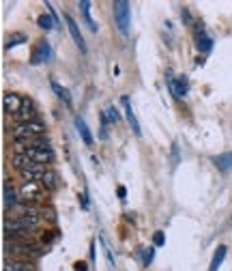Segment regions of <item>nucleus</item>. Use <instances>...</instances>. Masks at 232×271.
Returning a JSON list of instances; mask_svg holds the SVG:
<instances>
[{
    "label": "nucleus",
    "instance_id": "f257e3e1",
    "mask_svg": "<svg viewBox=\"0 0 232 271\" xmlns=\"http://www.w3.org/2000/svg\"><path fill=\"white\" fill-rule=\"evenodd\" d=\"M41 224V218L37 215H18L4 222V235H13V232H30Z\"/></svg>",
    "mask_w": 232,
    "mask_h": 271
},
{
    "label": "nucleus",
    "instance_id": "f03ea898",
    "mask_svg": "<svg viewBox=\"0 0 232 271\" xmlns=\"http://www.w3.org/2000/svg\"><path fill=\"white\" fill-rule=\"evenodd\" d=\"M114 9V20H116V26L121 30V35H129V26H131V4L127 0H116L112 4Z\"/></svg>",
    "mask_w": 232,
    "mask_h": 271
},
{
    "label": "nucleus",
    "instance_id": "7ed1b4c3",
    "mask_svg": "<svg viewBox=\"0 0 232 271\" xmlns=\"http://www.w3.org/2000/svg\"><path fill=\"white\" fill-rule=\"evenodd\" d=\"M47 127L43 121H28V123H18L13 127V138L21 140V138H39V136H45Z\"/></svg>",
    "mask_w": 232,
    "mask_h": 271
},
{
    "label": "nucleus",
    "instance_id": "20e7f679",
    "mask_svg": "<svg viewBox=\"0 0 232 271\" xmlns=\"http://www.w3.org/2000/svg\"><path fill=\"white\" fill-rule=\"evenodd\" d=\"M47 187L39 181H24L20 185V198L24 203H39V200L45 198Z\"/></svg>",
    "mask_w": 232,
    "mask_h": 271
},
{
    "label": "nucleus",
    "instance_id": "39448f33",
    "mask_svg": "<svg viewBox=\"0 0 232 271\" xmlns=\"http://www.w3.org/2000/svg\"><path fill=\"white\" fill-rule=\"evenodd\" d=\"M4 250H7L9 254H13V256L26 258V261H30V258H39L43 254L39 246H21V243H4Z\"/></svg>",
    "mask_w": 232,
    "mask_h": 271
},
{
    "label": "nucleus",
    "instance_id": "423d86ee",
    "mask_svg": "<svg viewBox=\"0 0 232 271\" xmlns=\"http://www.w3.org/2000/svg\"><path fill=\"white\" fill-rule=\"evenodd\" d=\"M168 89H170V93L174 95V99H183V97L190 93V82H187L185 75L172 78V73H168Z\"/></svg>",
    "mask_w": 232,
    "mask_h": 271
},
{
    "label": "nucleus",
    "instance_id": "0eeeda50",
    "mask_svg": "<svg viewBox=\"0 0 232 271\" xmlns=\"http://www.w3.org/2000/svg\"><path fill=\"white\" fill-rule=\"evenodd\" d=\"M18 155V153H15ZM21 155H28L35 164H41V166H45V164H52L54 161V151H52V146H41V149H28V151H24Z\"/></svg>",
    "mask_w": 232,
    "mask_h": 271
},
{
    "label": "nucleus",
    "instance_id": "6e6552de",
    "mask_svg": "<svg viewBox=\"0 0 232 271\" xmlns=\"http://www.w3.org/2000/svg\"><path fill=\"white\" fill-rule=\"evenodd\" d=\"M193 39H196V47L200 52H211L213 47V37L207 32V28H204L202 24H196V28H193Z\"/></svg>",
    "mask_w": 232,
    "mask_h": 271
},
{
    "label": "nucleus",
    "instance_id": "1a4fd4ad",
    "mask_svg": "<svg viewBox=\"0 0 232 271\" xmlns=\"http://www.w3.org/2000/svg\"><path fill=\"white\" fill-rule=\"evenodd\" d=\"M52 58V45L47 41H39L32 50L30 56V65H43V63H50Z\"/></svg>",
    "mask_w": 232,
    "mask_h": 271
},
{
    "label": "nucleus",
    "instance_id": "9d476101",
    "mask_svg": "<svg viewBox=\"0 0 232 271\" xmlns=\"http://www.w3.org/2000/svg\"><path fill=\"white\" fill-rule=\"evenodd\" d=\"M24 99H26V97H20V95H15V93H4V97H2L4 114L15 116L21 108H24Z\"/></svg>",
    "mask_w": 232,
    "mask_h": 271
},
{
    "label": "nucleus",
    "instance_id": "9b49d317",
    "mask_svg": "<svg viewBox=\"0 0 232 271\" xmlns=\"http://www.w3.org/2000/svg\"><path fill=\"white\" fill-rule=\"evenodd\" d=\"M64 22H67L69 35H71V39L75 41V45L80 47V52H84V54H86V41H84V35H82V30H80L78 22H75V20H73L69 13H64Z\"/></svg>",
    "mask_w": 232,
    "mask_h": 271
},
{
    "label": "nucleus",
    "instance_id": "f8f14e48",
    "mask_svg": "<svg viewBox=\"0 0 232 271\" xmlns=\"http://www.w3.org/2000/svg\"><path fill=\"white\" fill-rule=\"evenodd\" d=\"M121 101H123V108H125V116H127L129 125H131V132L136 134V136H142V129H140V123H138L136 114H133V108H131V101H129V97L123 95Z\"/></svg>",
    "mask_w": 232,
    "mask_h": 271
},
{
    "label": "nucleus",
    "instance_id": "ddd939ff",
    "mask_svg": "<svg viewBox=\"0 0 232 271\" xmlns=\"http://www.w3.org/2000/svg\"><path fill=\"white\" fill-rule=\"evenodd\" d=\"M73 123H75V129L80 132V136H82V140H84V144L86 146H93V142H95V138H93V134H90V129H88V125H86V121L82 116H75L73 118Z\"/></svg>",
    "mask_w": 232,
    "mask_h": 271
},
{
    "label": "nucleus",
    "instance_id": "4468645a",
    "mask_svg": "<svg viewBox=\"0 0 232 271\" xmlns=\"http://www.w3.org/2000/svg\"><path fill=\"white\" fill-rule=\"evenodd\" d=\"M213 164L217 166V170H222V172H232V151H230V153L215 155Z\"/></svg>",
    "mask_w": 232,
    "mask_h": 271
},
{
    "label": "nucleus",
    "instance_id": "2eb2a0df",
    "mask_svg": "<svg viewBox=\"0 0 232 271\" xmlns=\"http://www.w3.org/2000/svg\"><path fill=\"white\" fill-rule=\"evenodd\" d=\"M2 194H4V209H13L15 204H18V196H15V189L9 181H4Z\"/></svg>",
    "mask_w": 232,
    "mask_h": 271
},
{
    "label": "nucleus",
    "instance_id": "dca6fc26",
    "mask_svg": "<svg viewBox=\"0 0 232 271\" xmlns=\"http://www.w3.org/2000/svg\"><path fill=\"white\" fill-rule=\"evenodd\" d=\"M78 7L82 9V18L86 22V26H88V30H93V32L99 30V28H97V24L93 22V18H90V2H88V0H80Z\"/></svg>",
    "mask_w": 232,
    "mask_h": 271
},
{
    "label": "nucleus",
    "instance_id": "f3484780",
    "mask_svg": "<svg viewBox=\"0 0 232 271\" xmlns=\"http://www.w3.org/2000/svg\"><path fill=\"white\" fill-rule=\"evenodd\" d=\"M4 271H37V267L28 261H7Z\"/></svg>",
    "mask_w": 232,
    "mask_h": 271
},
{
    "label": "nucleus",
    "instance_id": "a211bd4d",
    "mask_svg": "<svg viewBox=\"0 0 232 271\" xmlns=\"http://www.w3.org/2000/svg\"><path fill=\"white\" fill-rule=\"evenodd\" d=\"M226 254H228V248H226V246H219L217 250H215V254H213V261H211V265H209V271H217L219 267H222Z\"/></svg>",
    "mask_w": 232,
    "mask_h": 271
},
{
    "label": "nucleus",
    "instance_id": "6ab92c4d",
    "mask_svg": "<svg viewBox=\"0 0 232 271\" xmlns=\"http://www.w3.org/2000/svg\"><path fill=\"white\" fill-rule=\"evenodd\" d=\"M52 89H54V93H56L64 101V106H71V93H69L64 86H61V84L56 82V80H52Z\"/></svg>",
    "mask_w": 232,
    "mask_h": 271
},
{
    "label": "nucleus",
    "instance_id": "aec40b11",
    "mask_svg": "<svg viewBox=\"0 0 232 271\" xmlns=\"http://www.w3.org/2000/svg\"><path fill=\"white\" fill-rule=\"evenodd\" d=\"M37 24H39V28H43V30H54V28H56V22L52 20L50 13H41L39 18H37Z\"/></svg>",
    "mask_w": 232,
    "mask_h": 271
},
{
    "label": "nucleus",
    "instance_id": "412c9836",
    "mask_svg": "<svg viewBox=\"0 0 232 271\" xmlns=\"http://www.w3.org/2000/svg\"><path fill=\"white\" fill-rule=\"evenodd\" d=\"M138 254H140V258H142V265H144V267H148V265L153 263V258H155V246L142 248V250H140Z\"/></svg>",
    "mask_w": 232,
    "mask_h": 271
},
{
    "label": "nucleus",
    "instance_id": "4be33fe9",
    "mask_svg": "<svg viewBox=\"0 0 232 271\" xmlns=\"http://www.w3.org/2000/svg\"><path fill=\"white\" fill-rule=\"evenodd\" d=\"M28 41V37L24 35V32H15V35H11L9 39H7V50H11V47H15V45H20V43H26Z\"/></svg>",
    "mask_w": 232,
    "mask_h": 271
},
{
    "label": "nucleus",
    "instance_id": "5701e85b",
    "mask_svg": "<svg viewBox=\"0 0 232 271\" xmlns=\"http://www.w3.org/2000/svg\"><path fill=\"white\" fill-rule=\"evenodd\" d=\"M105 116H107V121H110V123H118V121H121V114H118V110H116L114 106H107L105 108Z\"/></svg>",
    "mask_w": 232,
    "mask_h": 271
},
{
    "label": "nucleus",
    "instance_id": "b1692460",
    "mask_svg": "<svg viewBox=\"0 0 232 271\" xmlns=\"http://www.w3.org/2000/svg\"><path fill=\"white\" fill-rule=\"evenodd\" d=\"M179 166V144L172 142V170Z\"/></svg>",
    "mask_w": 232,
    "mask_h": 271
},
{
    "label": "nucleus",
    "instance_id": "393cba45",
    "mask_svg": "<svg viewBox=\"0 0 232 271\" xmlns=\"http://www.w3.org/2000/svg\"><path fill=\"white\" fill-rule=\"evenodd\" d=\"M153 243H155V248L164 246V243H166V235H164V232H161V230L155 232V235H153Z\"/></svg>",
    "mask_w": 232,
    "mask_h": 271
},
{
    "label": "nucleus",
    "instance_id": "a878e982",
    "mask_svg": "<svg viewBox=\"0 0 232 271\" xmlns=\"http://www.w3.org/2000/svg\"><path fill=\"white\" fill-rule=\"evenodd\" d=\"M181 20L185 22L187 26H191V15H190V9H183V11H181Z\"/></svg>",
    "mask_w": 232,
    "mask_h": 271
},
{
    "label": "nucleus",
    "instance_id": "bb28decb",
    "mask_svg": "<svg viewBox=\"0 0 232 271\" xmlns=\"http://www.w3.org/2000/svg\"><path fill=\"white\" fill-rule=\"evenodd\" d=\"M82 209L84 211H88L90 209V203H88V192L84 189V194H82Z\"/></svg>",
    "mask_w": 232,
    "mask_h": 271
},
{
    "label": "nucleus",
    "instance_id": "cd10ccee",
    "mask_svg": "<svg viewBox=\"0 0 232 271\" xmlns=\"http://www.w3.org/2000/svg\"><path fill=\"white\" fill-rule=\"evenodd\" d=\"M54 239H56V232H45V235H43V243H50Z\"/></svg>",
    "mask_w": 232,
    "mask_h": 271
},
{
    "label": "nucleus",
    "instance_id": "c85d7f7f",
    "mask_svg": "<svg viewBox=\"0 0 232 271\" xmlns=\"http://www.w3.org/2000/svg\"><path fill=\"white\" fill-rule=\"evenodd\" d=\"M75 271H88V265H86L84 261H80V263H75Z\"/></svg>",
    "mask_w": 232,
    "mask_h": 271
},
{
    "label": "nucleus",
    "instance_id": "c756f323",
    "mask_svg": "<svg viewBox=\"0 0 232 271\" xmlns=\"http://www.w3.org/2000/svg\"><path fill=\"white\" fill-rule=\"evenodd\" d=\"M116 194H118V198H121V200H125L127 189H125V187H118V189H116Z\"/></svg>",
    "mask_w": 232,
    "mask_h": 271
},
{
    "label": "nucleus",
    "instance_id": "7c9ffc66",
    "mask_svg": "<svg viewBox=\"0 0 232 271\" xmlns=\"http://www.w3.org/2000/svg\"><path fill=\"white\" fill-rule=\"evenodd\" d=\"M90 263L95 265V241H90Z\"/></svg>",
    "mask_w": 232,
    "mask_h": 271
}]
</instances>
